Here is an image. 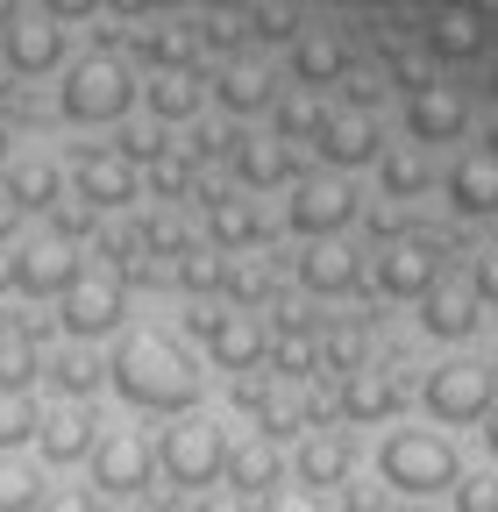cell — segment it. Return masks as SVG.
<instances>
[{"label":"cell","mask_w":498,"mask_h":512,"mask_svg":"<svg viewBox=\"0 0 498 512\" xmlns=\"http://www.w3.org/2000/svg\"><path fill=\"white\" fill-rule=\"evenodd\" d=\"M107 377L143 413H193L200 406V370L171 335H121V349L107 356Z\"/></svg>","instance_id":"obj_1"},{"label":"cell","mask_w":498,"mask_h":512,"mask_svg":"<svg viewBox=\"0 0 498 512\" xmlns=\"http://www.w3.org/2000/svg\"><path fill=\"white\" fill-rule=\"evenodd\" d=\"M378 477H385L392 491H406V498H434V491H456L463 463H456L449 434L399 427V434H385V448H378Z\"/></svg>","instance_id":"obj_2"},{"label":"cell","mask_w":498,"mask_h":512,"mask_svg":"<svg viewBox=\"0 0 498 512\" xmlns=\"http://www.w3.org/2000/svg\"><path fill=\"white\" fill-rule=\"evenodd\" d=\"M57 107H65V121H121L136 107V72H129V57H114V50H93L79 57L65 86H57Z\"/></svg>","instance_id":"obj_3"},{"label":"cell","mask_w":498,"mask_h":512,"mask_svg":"<svg viewBox=\"0 0 498 512\" xmlns=\"http://www.w3.org/2000/svg\"><path fill=\"white\" fill-rule=\"evenodd\" d=\"M157 463H164V477H171L178 491H214L221 470H228V434H221V420H178V427H164Z\"/></svg>","instance_id":"obj_4"},{"label":"cell","mask_w":498,"mask_h":512,"mask_svg":"<svg viewBox=\"0 0 498 512\" xmlns=\"http://www.w3.org/2000/svg\"><path fill=\"white\" fill-rule=\"evenodd\" d=\"M57 320H65L72 342H100V335H114L121 320H129V285L114 271H79L65 285V299H57Z\"/></svg>","instance_id":"obj_5"},{"label":"cell","mask_w":498,"mask_h":512,"mask_svg":"<svg viewBox=\"0 0 498 512\" xmlns=\"http://www.w3.org/2000/svg\"><path fill=\"white\" fill-rule=\"evenodd\" d=\"M86 463H93V484H100L107 498H143L150 477H157V441L136 434V427H114V434L93 441Z\"/></svg>","instance_id":"obj_6"},{"label":"cell","mask_w":498,"mask_h":512,"mask_svg":"<svg viewBox=\"0 0 498 512\" xmlns=\"http://www.w3.org/2000/svg\"><path fill=\"white\" fill-rule=\"evenodd\" d=\"M420 399H427V413L442 427H470V420H484L498 406V377H491V363H442Z\"/></svg>","instance_id":"obj_7"},{"label":"cell","mask_w":498,"mask_h":512,"mask_svg":"<svg viewBox=\"0 0 498 512\" xmlns=\"http://www.w3.org/2000/svg\"><path fill=\"white\" fill-rule=\"evenodd\" d=\"M285 221L299 235H314V242H335L349 221H356V192L342 178H292V200H285Z\"/></svg>","instance_id":"obj_8"},{"label":"cell","mask_w":498,"mask_h":512,"mask_svg":"<svg viewBox=\"0 0 498 512\" xmlns=\"http://www.w3.org/2000/svg\"><path fill=\"white\" fill-rule=\"evenodd\" d=\"M79 271L86 264H79V249L65 235H36V242L15 249V292H29V299H65V285Z\"/></svg>","instance_id":"obj_9"},{"label":"cell","mask_w":498,"mask_h":512,"mask_svg":"<svg viewBox=\"0 0 498 512\" xmlns=\"http://www.w3.org/2000/svg\"><path fill=\"white\" fill-rule=\"evenodd\" d=\"M427 285H442V249L420 242V235L385 242V256H378V292H392V299H420Z\"/></svg>","instance_id":"obj_10"},{"label":"cell","mask_w":498,"mask_h":512,"mask_svg":"<svg viewBox=\"0 0 498 512\" xmlns=\"http://www.w3.org/2000/svg\"><path fill=\"white\" fill-rule=\"evenodd\" d=\"M292 470H299V484L306 491H342L349 477H356V441L342 434V427H321V434H306L299 441V456H292Z\"/></svg>","instance_id":"obj_11"},{"label":"cell","mask_w":498,"mask_h":512,"mask_svg":"<svg viewBox=\"0 0 498 512\" xmlns=\"http://www.w3.org/2000/svg\"><path fill=\"white\" fill-rule=\"evenodd\" d=\"M314 150L328 157V164H342V171H356V164H378V121H370V107H328L321 114V128H314Z\"/></svg>","instance_id":"obj_12"},{"label":"cell","mask_w":498,"mask_h":512,"mask_svg":"<svg viewBox=\"0 0 498 512\" xmlns=\"http://www.w3.org/2000/svg\"><path fill=\"white\" fill-rule=\"evenodd\" d=\"M72 178H79V200H86V207H100V214L129 207L136 192H143V171H136L129 157H121V150H86Z\"/></svg>","instance_id":"obj_13"},{"label":"cell","mask_w":498,"mask_h":512,"mask_svg":"<svg viewBox=\"0 0 498 512\" xmlns=\"http://www.w3.org/2000/svg\"><path fill=\"white\" fill-rule=\"evenodd\" d=\"M193 200H200V214H207V242L228 256V249H249V242H264V207H249V200H228V192H207V185H193Z\"/></svg>","instance_id":"obj_14"},{"label":"cell","mask_w":498,"mask_h":512,"mask_svg":"<svg viewBox=\"0 0 498 512\" xmlns=\"http://www.w3.org/2000/svg\"><path fill=\"white\" fill-rule=\"evenodd\" d=\"M406 128H413V143H456L470 128V100L456 86H420L406 100Z\"/></svg>","instance_id":"obj_15"},{"label":"cell","mask_w":498,"mask_h":512,"mask_svg":"<svg viewBox=\"0 0 498 512\" xmlns=\"http://www.w3.org/2000/svg\"><path fill=\"white\" fill-rule=\"evenodd\" d=\"M93 441H100V420H93V406H57V413H43L36 420V448H43V463H86L93 456Z\"/></svg>","instance_id":"obj_16"},{"label":"cell","mask_w":498,"mask_h":512,"mask_svg":"<svg viewBox=\"0 0 498 512\" xmlns=\"http://www.w3.org/2000/svg\"><path fill=\"white\" fill-rule=\"evenodd\" d=\"M278 477H285V456H278L271 434H257V441H228V470H221L228 491H242V498H271Z\"/></svg>","instance_id":"obj_17"},{"label":"cell","mask_w":498,"mask_h":512,"mask_svg":"<svg viewBox=\"0 0 498 512\" xmlns=\"http://www.w3.org/2000/svg\"><path fill=\"white\" fill-rule=\"evenodd\" d=\"M0 57H8V72H50L57 57H65V29H57L50 15H22L8 36H0Z\"/></svg>","instance_id":"obj_18"},{"label":"cell","mask_w":498,"mask_h":512,"mask_svg":"<svg viewBox=\"0 0 498 512\" xmlns=\"http://www.w3.org/2000/svg\"><path fill=\"white\" fill-rule=\"evenodd\" d=\"M477 292L470 285H456V278H442V285H427L420 292V328L427 335H442V342H463L470 328H477Z\"/></svg>","instance_id":"obj_19"},{"label":"cell","mask_w":498,"mask_h":512,"mask_svg":"<svg viewBox=\"0 0 498 512\" xmlns=\"http://www.w3.org/2000/svg\"><path fill=\"white\" fill-rule=\"evenodd\" d=\"M264 349H271V335H264V320L257 313H221V328L207 335V356H214V370H257L264 363Z\"/></svg>","instance_id":"obj_20"},{"label":"cell","mask_w":498,"mask_h":512,"mask_svg":"<svg viewBox=\"0 0 498 512\" xmlns=\"http://www.w3.org/2000/svg\"><path fill=\"white\" fill-rule=\"evenodd\" d=\"M228 164H235V178H242V185H292V178H299L292 150H285L278 136H249V128H235Z\"/></svg>","instance_id":"obj_21"},{"label":"cell","mask_w":498,"mask_h":512,"mask_svg":"<svg viewBox=\"0 0 498 512\" xmlns=\"http://www.w3.org/2000/svg\"><path fill=\"white\" fill-rule=\"evenodd\" d=\"M335 406H342V420H356V427H370V420H392L399 413V384H392V370H349L342 377V392H335Z\"/></svg>","instance_id":"obj_22"},{"label":"cell","mask_w":498,"mask_h":512,"mask_svg":"<svg viewBox=\"0 0 498 512\" xmlns=\"http://www.w3.org/2000/svg\"><path fill=\"white\" fill-rule=\"evenodd\" d=\"M299 285H306V292H328V299H335V292H356V285H363V256L342 249V242H314V249L299 256Z\"/></svg>","instance_id":"obj_23"},{"label":"cell","mask_w":498,"mask_h":512,"mask_svg":"<svg viewBox=\"0 0 498 512\" xmlns=\"http://www.w3.org/2000/svg\"><path fill=\"white\" fill-rule=\"evenodd\" d=\"M214 100H221L228 114H264V107L278 100V86H271V72H264L257 57H235V64H221Z\"/></svg>","instance_id":"obj_24"},{"label":"cell","mask_w":498,"mask_h":512,"mask_svg":"<svg viewBox=\"0 0 498 512\" xmlns=\"http://www.w3.org/2000/svg\"><path fill=\"white\" fill-rule=\"evenodd\" d=\"M449 200H456V214H498V157H491V150L456 157V171H449Z\"/></svg>","instance_id":"obj_25"},{"label":"cell","mask_w":498,"mask_h":512,"mask_svg":"<svg viewBox=\"0 0 498 512\" xmlns=\"http://www.w3.org/2000/svg\"><path fill=\"white\" fill-rule=\"evenodd\" d=\"M43 377H50V392H65L72 406H86L100 384H107V363L72 342V349H50V356H43Z\"/></svg>","instance_id":"obj_26"},{"label":"cell","mask_w":498,"mask_h":512,"mask_svg":"<svg viewBox=\"0 0 498 512\" xmlns=\"http://www.w3.org/2000/svg\"><path fill=\"white\" fill-rule=\"evenodd\" d=\"M29 377H43L36 320H0V392H29Z\"/></svg>","instance_id":"obj_27"},{"label":"cell","mask_w":498,"mask_h":512,"mask_svg":"<svg viewBox=\"0 0 498 512\" xmlns=\"http://www.w3.org/2000/svg\"><path fill=\"white\" fill-rule=\"evenodd\" d=\"M0 185L15 192V207H22V214H36V207L50 214L57 200H65V178H57L50 157H22V164H8V178H0Z\"/></svg>","instance_id":"obj_28"},{"label":"cell","mask_w":498,"mask_h":512,"mask_svg":"<svg viewBox=\"0 0 498 512\" xmlns=\"http://www.w3.org/2000/svg\"><path fill=\"white\" fill-rule=\"evenodd\" d=\"M221 278H228V256H221L214 242H185V249L171 256V285H178V292H193V299L221 292Z\"/></svg>","instance_id":"obj_29"},{"label":"cell","mask_w":498,"mask_h":512,"mask_svg":"<svg viewBox=\"0 0 498 512\" xmlns=\"http://www.w3.org/2000/svg\"><path fill=\"white\" fill-rule=\"evenodd\" d=\"M143 100H150L157 128H171V121H193L207 93H200V79H193V72H157V79L143 86Z\"/></svg>","instance_id":"obj_30"},{"label":"cell","mask_w":498,"mask_h":512,"mask_svg":"<svg viewBox=\"0 0 498 512\" xmlns=\"http://www.w3.org/2000/svg\"><path fill=\"white\" fill-rule=\"evenodd\" d=\"M136 50H143V64H150V72H193L200 36H193V22H164V29H150Z\"/></svg>","instance_id":"obj_31"},{"label":"cell","mask_w":498,"mask_h":512,"mask_svg":"<svg viewBox=\"0 0 498 512\" xmlns=\"http://www.w3.org/2000/svg\"><path fill=\"white\" fill-rule=\"evenodd\" d=\"M292 72H299V86H328V79L349 72V50L335 36H299L292 43Z\"/></svg>","instance_id":"obj_32"},{"label":"cell","mask_w":498,"mask_h":512,"mask_svg":"<svg viewBox=\"0 0 498 512\" xmlns=\"http://www.w3.org/2000/svg\"><path fill=\"white\" fill-rule=\"evenodd\" d=\"M427 43H434V57H477L484 50V22L470 8H442L434 29H427Z\"/></svg>","instance_id":"obj_33"},{"label":"cell","mask_w":498,"mask_h":512,"mask_svg":"<svg viewBox=\"0 0 498 512\" xmlns=\"http://www.w3.org/2000/svg\"><path fill=\"white\" fill-rule=\"evenodd\" d=\"M427 157L420 150H385L378 157V185H385V200H413V192H427Z\"/></svg>","instance_id":"obj_34"},{"label":"cell","mask_w":498,"mask_h":512,"mask_svg":"<svg viewBox=\"0 0 498 512\" xmlns=\"http://www.w3.org/2000/svg\"><path fill=\"white\" fill-rule=\"evenodd\" d=\"M143 185L157 192V200H185V192L200 185V164L185 157V150H164V157H157V164L143 171Z\"/></svg>","instance_id":"obj_35"},{"label":"cell","mask_w":498,"mask_h":512,"mask_svg":"<svg viewBox=\"0 0 498 512\" xmlns=\"http://www.w3.org/2000/svg\"><path fill=\"white\" fill-rule=\"evenodd\" d=\"M321 100L314 93H285V100H271V121H278V143H299V136H314L321 128Z\"/></svg>","instance_id":"obj_36"},{"label":"cell","mask_w":498,"mask_h":512,"mask_svg":"<svg viewBox=\"0 0 498 512\" xmlns=\"http://www.w3.org/2000/svg\"><path fill=\"white\" fill-rule=\"evenodd\" d=\"M43 505V477L15 456H0V512H36Z\"/></svg>","instance_id":"obj_37"},{"label":"cell","mask_w":498,"mask_h":512,"mask_svg":"<svg viewBox=\"0 0 498 512\" xmlns=\"http://www.w3.org/2000/svg\"><path fill=\"white\" fill-rule=\"evenodd\" d=\"M36 420H43V413L29 406V392H0V456H8L15 441H29Z\"/></svg>","instance_id":"obj_38"},{"label":"cell","mask_w":498,"mask_h":512,"mask_svg":"<svg viewBox=\"0 0 498 512\" xmlns=\"http://www.w3.org/2000/svg\"><path fill=\"white\" fill-rule=\"evenodd\" d=\"M93 221H100V207H86L79 192H72V200H57V207H50V235H65L72 249H79V242L93 235Z\"/></svg>","instance_id":"obj_39"},{"label":"cell","mask_w":498,"mask_h":512,"mask_svg":"<svg viewBox=\"0 0 498 512\" xmlns=\"http://www.w3.org/2000/svg\"><path fill=\"white\" fill-rule=\"evenodd\" d=\"M221 292H228V299H242V306H257V299H271V271H264V264H228Z\"/></svg>","instance_id":"obj_40"},{"label":"cell","mask_w":498,"mask_h":512,"mask_svg":"<svg viewBox=\"0 0 498 512\" xmlns=\"http://www.w3.org/2000/svg\"><path fill=\"white\" fill-rule=\"evenodd\" d=\"M335 498H342V512H385L392 505V484L385 477H349Z\"/></svg>","instance_id":"obj_41"},{"label":"cell","mask_w":498,"mask_h":512,"mask_svg":"<svg viewBox=\"0 0 498 512\" xmlns=\"http://www.w3.org/2000/svg\"><path fill=\"white\" fill-rule=\"evenodd\" d=\"M121 157H129V164H157L171 143H164V128H121V143H114Z\"/></svg>","instance_id":"obj_42"},{"label":"cell","mask_w":498,"mask_h":512,"mask_svg":"<svg viewBox=\"0 0 498 512\" xmlns=\"http://www.w3.org/2000/svg\"><path fill=\"white\" fill-rule=\"evenodd\" d=\"M249 36L257 43H299V22H292V8H257L249 15Z\"/></svg>","instance_id":"obj_43"},{"label":"cell","mask_w":498,"mask_h":512,"mask_svg":"<svg viewBox=\"0 0 498 512\" xmlns=\"http://www.w3.org/2000/svg\"><path fill=\"white\" fill-rule=\"evenodd\" d=\"M456 512H498V477H456Z\"/></svg>","instance_id":"obj_44"},{"label":"cell","mask_w":498,"mask_h":512,"mask_svg":"<svg viewBox=\"0 0 498 512\" xmlns=\"http://www.w3.org/2000/svg\"><path fill=\"white\" fill-rule=\"evenodd\" d=\"M257 512H328L314 491H271V498H257Z\"/></svg>","instance_id":"obj_45"},{"label":"cell","mask_w":498,"mask_h":512,"mask_svg":"<svg viewBox=\"0 0 498 512\" xmlns=\"http://www.w3.org/2000/svg\"><path fill=\"white\" fill-rule=\"evenodd\" d=\"M470 292L498 306V249H484V256H477V271H470Z\"/></svg>","instance_id":"obj_46"},{"label":"cell","mask_w":498,"mask_h":512,"mask_svg":"<svg viewBox=\"0 0 498 512\" xmlns=\"http://www.w3.org/2000/svg\"><path fill=\"white\" fill-rule=\"evenodd\" d=\"M36 512H100V498H93V491H43Z\"/></svg>","instance_id":"obj_47"},{"label":"cell","mask_w":498,"mask_h":512,"mask_svg":"<svg viewBox=\"0 0 498 512\" xmlns=\"http://www.w3.org/2000/svg\"><path fill=\"white\" fill-rule=\"evenodd\" d=\"M43 15L50 22H86V15H100V0H43Z\"/></svg>","instance_id":"obj_48"},{"label":"cell","mask_w":498,"mask_h":512,"mask_svg":"<svg viewBox=\"0 0 498 512\" xmlns=\"http://www.w3.org/2000/svg\"><path fill=\"white\" fill-rule=\"evenodd\" d=\"M200 512H257V498H242V491H207V498H193Z\"/></svg>","instance_id":"obj_49"},{"label":"cell","mask_w":498,"mask_h":512,"mask_svg":"<svg viewBox=\"0 0 498 512\" xmlns=\"http://www.w3.org/2000/svg\"><path fill=\"white\" fill-rule=\"evenodd\" d=\"M214 328H221V306H193V313H185V335H200V342H207Z\"/></svg>","instance_id":"obj_50"},{"label":"cell","mask_w":498,"mask_h":512,"mask_svg":"<svg viewBox=\"0 0 498 512\" xmlns=\"http://www.w3.org/2000/svg\"><path fill=\"white\" fill-rule=\"evenodd\" d=\"M15 228H22V207H15V192L0 185V242H15Z\"/></svg>","instance_id":"obj_51"},{"label":"cell","mask_w":498,"mask_h":512,"mask_svg":"<svg viewBox=\"0 0 498 512\" xmlns=\"http://www.w3.org/2000/svg\"><path fill=\"white\" fill-rule=\"evenodd\" d=\"M100 8H114V15H150L157 0H100Z\"/></svg>","instance_id":"obj_52"},{"label":"cell","mask_w":498,"mask_h":512,"mask_svg":"<svg viewBox=\"0 0 498 512\" xmlns=\"http://www.w3.org/2000/svg\"><path fill=\"white\" fill-rule=\"evenodd\" d=\"M15 22H22V0H0V36H8Z\"/></svg>","instance_id":"obj_53"},{"label":"cell","mask_w":498,"mask_h":512,"mask_svg":"<svg viewBox=\"0 0 498 512\" xmlns=\"http://www.w3.org/2000/svg\"><path fill=\"white\" fill-rule=\"evenodd\" d=\"M484 448H491V456H498V406L484 413Z\"/></svg>","instance_id":"obj_54"},{"label":"cell","mask_w":498,"mask_h":512,"mask_svg":"<svg viewBox=\"0 0 498 512\" xmlns=\"http://www.w3.org/2000/svg\"><path fill=\"white\" fill-rule=\"evenodd\" d=\"M157 512H200V505H193V498H164Z\"/></svg>","instance_id":"obj_55"},{"label":"cell","mask_w":498,"mask_h":512,"mask_svg":"<svg viewBox=\"0 0 498 512\" xmlns=\"http://www.w3.org/2000/svg\"><path fill=\"white\" fill-rule=\"evenodd\" d=\"M484 143H491V157H498V121H491V136H484Z\"/></svg>","instance_id":"obj_56"},{"label":"cell","mask_w":498,"mask_h":512,"mask_svg":"<svg viewBox=\"0 0 498 512\" xmlns=\"http://www.w3.org/2000/svg\"><path fill=\"white\" fill-rule=\"evenodd\" d=\"M0 157H8V128H0Z\"/></svg>","instance_id":"obj_57"},{"label":"cell","mask_w":498,"mask_h":512,"mask_svg":"<svg viewBox=\"0 0 498 512\" xmlns=\"http://www.w3.org/2000/svg\"><path fill=\"white\" fill-rule=\"evenodd\" d=\"M214 8H242V0H214Z\"/></svg>","instance_id":"obj_58"},{"label":"cell","mask_w":498,"mask_h":512,"mask_svg":"<svg viewBox=\"0 0 498 512\" xmlns=\"http://www.w3.org/2000/svg\"><path fill=\"white\" fill-rule=\"evenodd\" d=\"M413 512H434V505H413Z\"/></svg>","instance_id":"obj_59"},{"label":"cell","mask_w":498,"mask_h":512,"mask_svg":"<svg viewBox=\"0 0 498 512\" xmlns=\"http://www.w3.org/2000/svg\"><path fill=\"white\" fill-rule=\"evenodd\" d=\"M491 86H498V72H491Z\"/></svg>","instance_id":"obj_60"}]
</instances>
